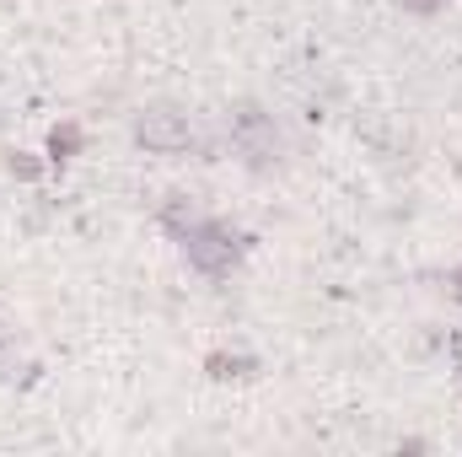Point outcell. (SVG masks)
Instances as JSON below:
<instances>
[{
    "instance_id": "1",
    "label": "cell",
    "mask_w": 462,
    "mask_h": 457,
    "mask_svg": "<svg viewBox=\"0 0 462 457\" xmlns=\"http://www.w3.org/2000/svg\"><path fill=\"white\" fill-rule=\"evenodd\" d=\"M134 135H140V145H151V151H162V156L189 151V140H194V135H189V124H183L178 114H145Z\"/></svg>"
},
{
    "instance_id": "3",
    "label": "cell",
    "mask_w": 462,
    "mask_h": 457,
    "mask_svg": "<svg viewBox=\"0 0 462 457\" xmlns=\"http://www.w3.org/2000/svg\"><path fill=\"white\" fill-rule=\"evenodd\" d=\"M457 296H462V275H457Z\"/></svg>"
},
{
    "instance_id": "2",
    "label": "cell",
    "mask_w": 462,
    "mask_h": 457,
    "mask_svg": "<svg viewBox=\"0 0 462 457\" xmlns=\"http://www.w3.org/2000/svg\"><path fill=\"white\" fill-rule=\"evenodd\" d=\"M231 129H236V140H242L247 156H269V151H274V129L253 114V108H242V114L231 118Z\"/></svg>"
}]
</instances>
